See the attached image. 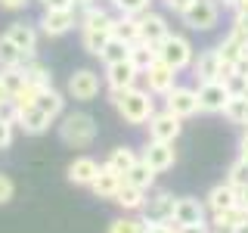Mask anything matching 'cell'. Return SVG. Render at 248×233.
Segmentation results:
<instances>
[{
    "label": "cell",
    "mask_w": 248,
    "mask_h": 233,
    "mask_svg": "<svg viewBox=\"0 0 248 233\" xmlns=\"http://www.w3.org/2000/svg\"><path fill=\"white\" fill-rule=\"evenodd\" d=\"M108 100H112V106L118 109V115H121L127 124H146V121H149V115L155 112L152 93L143 90V87L112 90V93H108Z\"/></svg>",
    "instance_id": "cell-1"
},
{
    "label": "cell",
    "mask_w": 248,
    "mask_h": 233,
    "mask_svg": "<svg viewBox=\"0 0 248 233\" xmlns=\"http://www.w3.org/2000/svg\"><path fill=\"white\" fill-rule=\"evenodd\" d=\"M59 137L65 146H75V150H87V146L96 140V121L87 112H65L59 118Z\"/></svg>",
    "instance_id": "cell-2"
},
{
    "label": "cell",
    "mask_w": 248,
    "mask_h": 233,
    "mask_svg": "<svg viewBox=\"0 0 248 233\" xmlns=\"http://www.w3.org/2000/svg\"><path fill=\"white\" fill-rule=\"evenodd\" d=\"M155 53H158V59L165 62V66H170L174 72H183V68H189L192 59H196V50H192L189 37L174 34V31H170L165 41L155 47Z\"/></svg>",
    "instance_id": "cell-3"
},
{
    "label": "cell",
    "mask_w": 248,
    "mask_h": 233,
    "mask_svg": "<svg viewBox=\"0 0 248 233\" xmlns=\"http://www.w3.org/2000/svg\"><path fill=\"white\" fill-rule=\"evenodd\" d=\"M192 75H196V81H227L230 75H236V66H227V62H220L217 56V50H202L196 59H192Z\"/></svg>",
    "instance_id": "cell-4"
},
{
    "label": "cell",
    "mask_w": 248,
    "mask_h": 233,
    "mask_svg": "<svg viewBox=\"0 0 248 233\" xmlns=\"http://www.w3.org/2000/svg\"><path fill=\"white\" fill-rule=\"evenodd\" d=\"M165 109L168 112H174L177 118H192V115H199V93L196 87H186V84H174L168 93H165Z\"/></svg>",
    "instance_id": "cell-5"
},
{
    "label": "cell",
    "mask_w": 248,
    "mask_h": 233,
    "mask_svg": "<svg viewBox=\"0 0 248 233\" xmlns=\"http://www.w3.org/2000/svg\"><path fill=\"white\" fill-rule=\"evenodd\" d=\"M217 22H220V3L217 0H196L183 13V25L192 31H211Z\"/></svg>",
    "instance_id": "cell-6"
},
{
    "label": "cell",
    "mask_w": 248,
    "mask_h": 233,
    "mask_svg": "<svg viewBox=\"0 0 248 233\" xmlns=\"http://www.w3.org/2000/svg\"><path fill=\"white\" fill-rule=\"evenodd\" d=\"M146 128H149V140H161V143H174V140L180 137V131H183V118H177L174 112L161 109V112H152V115H149Z\"/></svg>",
    "instance_id": "cell-7"
},
{
    "label": "cell",
    "mask_w": 248,
    "mask_h": 233,
    "mask_svg": "<svg viewBox=\"0 0 248 233\" xmlns=\"http://www.w3.org/2000/svg\"><path fill=\"white\" fill-rule=\"evenodd\" d=\"M78 25V13L75 10H44L37 19V31L46 37H62Z\"/></svg>",
    "instance_id": "cell-8"
},
{
    "label": "cell",
    "mask_w": 248,
    "mask_h": 233,
    "mask_svg": "<svg viewBox=\"0 0 248 233\" xmlns=\"http://www.w3.org/2000/svg\"><path fill=\"white\" fill-rule=\"evenodd\" d=\"M65 90H68L72 100H78V103H90V100H96V93H99V75L93 72V68H78L75 75H68Z\"/></svg>",
    "instance_id": "cell-9"
},
{
    "label": "cell",
    "mask_w": 248,
    "mask_h": 233,
    "mask_svg": "<svg viewBox=\"0 0 248 233\" xmlns=\"http://www.w3.org/2000/svg\"><path fill=\"white\" fill-rule=\"evenodd\" d=\"M196 93H199V109H202V112H211V115L223 112L227 100L232 97L230 87H227V81H202Z\"/></svg>",
    "instance_id": "cell-10"
},
{
    "label": "cell",
    "mask_w": 248,
    "mask_h": 233,
    "mask_svg": "<svg viewBox=\"0 0 248 233\" xmlns=\"http://www.w3.org/2000/svg\"><path fill=\"white\" fill-rule=\"evenodd\" d=\"M140 212H143L146 224H168L170 217H174V196H170L168 190H158L143 202Z\"/></svg>",
    "instance_id": "cell-11"
},
{
    "label": "cell",
    "mask_w": 248,
    "mask_h": 233,
    "mask_svg": "<svg viewBox=\"0 0 248 233\" xmlns=\"http://www.w3.org/2000/svg\"><path fill=\"white\" fill-rule=\"evenodd\" d=\"M140 159L149 165L155 174H161V171H168V168H174V162H177V150H174V143H161V140H146V150Z\"/></svg>",
    "instance_id": "cell-12"
},
{
    "label": "cell",
    "mask_w": 248,
    "mask_h": 233,
    "mask_svg": "<svg viewBox=\"0 0 248 233\" xmlns=\"http://www.w3.org/2000/svg\"><path fill=\"white\" fill-rule=\"evenodd\" d=\"M140 78H146V90H149L152 97H165V93L177 84V72L170 66H165L161 59H155Z\"/></svg>",
    "instance_id": "cell-13"
},
{
    "label": "cell",
    "mask_w": 248,
    "mask_h": 233,
    "mask_svg": "<svg viewBox=\"0 0 248 233\" xmlns=\"http://www.w3.org/2000/svg\"><path fill=\"white\" fill-rule=\"evenodd\" d=\"M208 208H205V202H199V199H192V196H180V199H174V227H183V224H208Z\"/></svg>",
    "instance_id": "cell-14"
},
{
    "label": "cell",
    "mask_w": 248,
    "mask_h": 233,
    "mask_svg": "<svg viewBox=\"0 0 248 233\" xmlns=\"http://www.w3.org/2000/svg\"><path fill=\"white\" fill-rule=\"evenodd\" d=\"M137 81H140V68H137L130 59L106 66V84H108V90H127V87H137Z\"/></svg>",
    "instance_id": "cell-15"
},
{
    "label": "cell",
    "mask_w": 248,
    "mask_h": 233,
    "mask_svg": "<svg viewBox=\"0 0 248 233\" xmlns=\"http://www.w3.org/2000/svg\"><path fill=\"white\" fill-rule=\"evenodd\" d=\"M168 34H170V28H168L165 16H158V13H152V10H146L143 16H140V41H143V44L158 47Z\"/></svg>",
    "instance_id": "cell-16"
},
{
    "label": "cell",
    "mask_w": 248,
    "mask_h": 233,
    "mask_svg": "<svg viewBox=\"0 0 248 233\" xmlns=\"http://www.w3.org/2000/svg\"><path fill=\"white\" fill-rule=\"evenodd\" d=\"M239 205V190L232 183H214L205 196V208L208 212H227V208H236Z\"/></svg>",
    "instance_id": "cell-17"
},
{
    "label": "cell",
    "mask_w": 248,
    "mask_h": 233,
    "mask_svg": "<svg viewBox=\"0 0 248 233\" xmlns=\"http://www.w3.org/2000/svg\"><path fill=\"white\" fill-rule=\"evenodd\" d=\"M13 121L19 124L25 134H34V137L37 134H46L50 124H53V118H46L37 106H25V109H19V112H13Z\"/></svg>",
    "instance_id": "cell-18"
},
{
    "label": "cell",
    "mask_w": 248,
    "mask_h": 233,
    "mask_svg": "<svg viewBox=\"0 0 248 233\" xmlns=\"http://www.w3.org/2000/svg\"><path fill=\"white\" fill-rule=\"evenodd\" d=\"M96 174H99V162L93 159V155H78L65 171L68 183H75V186H90L96 181Z\"/></svg>",
    "instance_id": "cell-19"
},
{
    "label": "cell",
    "mask_w": 248,
    "mask_h": 233,
    "mask_svg": "<svg viewBox=\"0 0 248 233\" xmlns=\"http://www.w3.org/2000/svg\"><path fill=\"white\" fill-rule=\"evenodd\" d=\"M124 183V177L118 174V171H112L103 162L99 165V174H96V181L90 183V190H93V196H99V199H112L115 193H118V186Z\"/></svg>",
    "instance_id": "cell-20"
},
{
    "label": "cell",
    "mask_w": 248,
    "mask_h": 233,
    "mask_svg": "<svg viewBox=\"0 0 248 233\" xmlns=\"http://www.w3.org/2000/svg\"><path fill=\"white\" fill-rule=\"evenodd\" d=\"M3 34L10 37V41L19 47V50H25V53H37V34H41V31H37L34 25H25V22H13V25L3 31Z\"/></svg>",
    "instance_id": "cell-21"
},
{
    "label": "cell",
    "mask_w": 248,
    "mask_h": 233,
    "mask_svg": "<svg viewBox=\"0 0 248 233\" xmlns=\"http://www.w3.org/2000/svg\"><path fill=\"white\" fill-rule=\"evenodd\" d=\"M248 212L242 205L236 208H227V212H211V221H208V227H211V233H232L236 230L239 221H245Z\"/></svg>",
    "instance_id": "cell-22"
},
{
    "label": "cell",
    "mask_w": 248,
    "mask_h": 233,
    "mask_svg": "<svg viewBox=\"0 0 248 233\" xmlns=\"http://www.w3.org/2000/svg\"><path fill=\"white\" fill-rule=\"evenodd\" d=\"M34 62V53L19 50L6 34H0V68H16V66H28Z\"/></svg>",
    "instance_id": "cell-23"
},
{
    "label": "cell",
    "mask_w": 248,
    "mask_h": 233,
    "mask_svg": "<svg viewBox=\"0 0 248 233\" xmlns=\"http://www.w3.org/2000/svg\"><path fill=\"white\" fill-rule=\"evenodd\" d=\"M34 106L41 109L46 118H53V121L65 115V97H62V93H59L56 87H46V90H41V93H37V103H34Z\"/></svg>",
    "instance_id": "cell-24"
},
{
    "label": "cell",
    "mask_w": 248,
    "mask_h": 233,
    "mask_svg": "<svg viewBox=\"0 0 248 233\" xmlns=\"http://www.w3.org/2000/svg\"><path fill=\"white\" fill-rule=\"evenodd\" d=\"M214 50H217V56H220V62H227V66H236V62L242 59V56H248V44H245V41H239L232 31L214 47Z\"/></svg>",
    "instance_id": "cell-25"
},
{
    "label": "cell",
    "mask_w": 248,
    "mask_h": 233,
    "mask_svg": "<svg viewBox=\"0 0 248 233\" xmlns=\"http://www.w3.org/2000/svg\"><path fill=\"white\" fill-rule=\"evenodd\" d=\"M223 118L239 128H248V93H232L223 106Z\"/></svg>",
    "instance_id": "cell-26"
},
{
    "label": "cell",
    "mask_w": 248,
    "mask_h": 233,
    "mask_svg": "<svg viewBox=\"0 0 248 233\" xmlns=\"http://www.w3.org/2000/svg\"><path fill=\"white\" fill-rule=\"evenodd\" d=\"M124 183H130V186H137V190L149 193L152 186H155V171L146 165L143 159H137V162H134V168L124 174Z\"/></svg>",
    "instance_id": "cell-27"
},
{
    "label": "cell",
    "mask_w": 248,
    "mask_h": 233,
    "mask_svg": "<svg viewBox=\"0 0 248 233\" xmlns=\"http://www.w3.org/2000/svg\"><path fill=\"white\" fill-rule=\"evenodd\" d=\"M112 37H118V41L134 47L140 41V16H115Z\"/></svg>",
    "instance_id": "cell-28"
},
{
    "label": "cell",
    "mask_w": 248,
    "mask_h": 233,
    "mask_svg": "<svg viewBox=\"0 0 248 233\" xmlns=\"http://www.w3.org/2000/svg\"><path fill=\"white\" fill-rule=\"evenodd\" d=\"M112 202L118 208H124V212H140V208H143V202H146V193L137 190V186H130V183H121L118 193L112 196Z\"/></svg>",
    "instance_id": "cell-29"
},
{
    "label": "cell",
    "mask_w": 248,
    "mask_h": 233,
    "mask_svg": "<svg viewBox=\"0 0 248 233\" xmlns=\"http://www.w3.org/2000/svg\"><path fill=\"white\" fill-rule=\"evenodd\" d=\"M140 159L137 150H130V146H115L112 152H108V159H106V165L112 168V171H118V174L124 177L130 168H134V162Z\"/></svg>",
    "instance_id": "cell-30"
},
{
    "label": "cell",
    "mask_w": 248,
    "mask_h": 233,
    "mask_svg": "<svg viewBox=\"0 0 248 233\" xmlns=\"http://www.w3.org/2000/svg\"><path fill=\"white\" fill-rule=\"evenodd\" d=\"M25 68V81L28 84H34L37 90H46V87H53V75H50V68L44 66V62H28V66H22Z\"/></svg>",
    "instance_id": "cell-31"
},
{
    "label": "cell",
    "mask_w": 248,
    "mask_h": 233,
    "mask_svg": "<svg viewBox=\"0 0 248 233\" xmlns=\"http://www.w3.org/2000/svg\"><path fill=\"white\" fill-rule=\"evenodd\" d=\"M158 59V53H155V47L152 44H143V41H137L134 47H130V62L140 68V75L146 72V68L152 66V62Z\"/></svg>",
    "instance_id": "cell-32"
},
{
    "label": "cell",
    "mask_w": 248,
    "mask_h": 233,
    "mask_svg": "<svg viewBox=\"0 0 248 233\" xmlns=\"http://www.w3.org/2000/svg\"><path fill=\"white\" fill-rule=\"evenodd\" d=\"M99 59H103L106 66H112V62H124V59H130V44L118 41V37H108V44L103 47Z\"/></svg>",
    "instance_id": "cell-33"
},
{
    "label": "cell",
    "mask_w": 248,
    "mask_h": 233,
    "mask_svg": "<svg viewBox=\"0 0 248 233\" xmlns=\"http://www.w3.org/2000/svg\"><path fill=\"white\" fill-rule=\"evenodd\" d=\"M108 37H112L108 31H81V44H84V50H87L90 56H99V53H103Z\"/></svg>",
    "instance_id": "cell-34"
},
{
    "label": "cell",
    "mask_w": 248,
    "mask_h": 233,
    "mask_svg": "<svg viewBox=\"0 0 248 233\" xmlns=\"http://www.w3.org/2000/svg\"><path fill=\"white\" fill-rule=\"evenodd\" d=\"M108 233H146V221L143 217H115L112 224H108Z\"/></svg>",
    "instance_id": "cell-35"
},
{
    "label": "cell",
    "mask_w": 248,
    "mask_h": 233,
    "mask_svg": "<svg viewBox=\"0 0 248 233\" xmlns=\"http://www.w3.org/2000/svg\"><path fill=\"white\" fill-rule=\"evenodd\" d=\"M152 0H108V6H112L118 16H143L149 10Z\"/></svg>",
    "instance_id": "cell-36"
},
{
    "label": "cell",
    "mask_w": 248,
    "mask_h": 233,
    "mask_svg": "<svg viewBox=\"0 0 248 233\" xmlns=\"http://www.w3.org/2000/svg\"><path fill=\"white\" fill-rule=\"evenodd\" d=\"M227 183H232L236 190L248 183V159H242V155H239V159L232 162V165H230V171H227Z\"/></svg>",
    "instance_id": "cell-37"
},
{
    "label": "cell",
    "mask_w": 248,
    "mask_h": 233,
    "mask_svg": "<svg viewBox=\"0 0 248 233\" xmlns=\"http://www.w3.org/2000/svg\"><path fill=\"white\" fill-rule=\"evenodd\" d=\"M13 137H16V121L10 115H0V150H6L13 143Z\"/></svg>",
    "instance_id": "cell-38"
},
{
    "label": "cell",
    "mask_w": 248,
    "mask_h": 233,
    "mask_svg": "<svg viewBox=\"0 0 248 233\" xmlns=\"http://www.w3.org/2000/svg\"><path fill=\"white\" fill-rule=\"evenodd\" d=\"M13 196H16V183L6 174H0V205H6Z\"/></svg>",
    "instance_id": "cell-39"
},
{
    "label": "cell",
    "mask_w": 248,
    "mask_h": 233,
    "mask_svg": "<svg viewBox=\"0 0 248 233\" xmlns=\"http://www.w3.org/2000/svg\"><path fill=\"white\" fill-rule=\"evenodd\" d=\"M44 10H75L78 0H37Z\"/></svg>",
    "instance_id": "cell-40"
},
{
    "label": "cell",
    "mask_w": 248,
    "mask_h": 233,
    "mask_svg": "<svg viewBox=\"0 0 248 233\" xmlns=\"http://www.w3.org/2000/svg\"><path fill=\"white\" fill-rule=\"evenodd\" d=\"M161 3H165V10H170V13H177V16H183V13L189 10L192 3H196V0H161Z\"/></svg>",
    "instance_id": "cell-41"
},
{
    "label": "cell",
    "mask_w": 248,
    "mask_h": 233,
    "mask_svg": "<svg viewBox=\"0 0 248 233\" xmlns=\"http://www.w3.org/2000/svg\"><path fill=\"white\" fill-rule=\"evenodd\" d=\"M28 3H31V0H0V10H10V13H19V10H25Z\"/></svg>",
    "instance_id": "cell-42"
},
{
    "label": "cell",
    "mask_w": 248,
    "mask_h": 233,
    "mask_svg": "<svg viewBox=\"0 0 248 233\" xmlns=\"http://www.w3.org/2000/svg\"><path fill=\"white\" fill-rule=\"evenodd\" d=\"M146 233H177V227H174V221H168V224H146Z\"/></svg>",
    "instance_id": "cell-43"
},
{
    "label": "cell",
    "mask_w": 248,
    "mask_h": 233,
    "mask_svg": "<svg viewBox=\"0 0 248 233\" xmlns=\"http://www.w3.org/2000/svg\"><path fill=\"white\" fill-rule=\"evenodd\" d=\"M10 100H13L10 87H6V84L0 81V112H3V115H6V109H10Z\"/></svg>",
    "instance_id": "cell-44"
},
{
    "label": "cell",
    "mask_w": 248,
    "mask_h": 233,
    "mask_svg": "<svg viewBox=\"0 0 248 233\" xmlns=\"http://www.w3.org/2000/svg\"><path fill=\"white\" fill-rule=\"evenodd\" d=\"M177 233H211L208 224H183V227H177Z\"/></svg>",
    "instance_id": "cell-45"
},
{
    "label": "cell",
    "mask_w": 248,
    "mask_h": 233,
    "mask_svg": "<svg viewBox=\"0 0 248 233\" xmlns=\"http://www.w3.org/2000/svg\"><path fill=\"white\" fill-rule=\"evenodd\" d=\"M239 155H242V159H248V128L242 131V137H239Z\"/></svg>",
    "instance_id": "cell-46"
},
{
    "label": "cell",
    "mask_w": 248,
    "mask_h": 233,
    "mask_svg": "<svg viewBox=\"0 0 248 233\" xmlns=\"http://www.w3.org/2000/svg\"><path fill=\"white\" fill-rule=\"evenodd\" d=\"M239 205H242L245 212H248V183H245V186H239Z\"/></svg>",
    "instance_id": "cell-47"
},
{
    "label": "cell",
    "mask_w": 248,
    "mask_h": 233,
    "mask_svg": "<svg viewBox=\"0 0 248 233\" xmlns=\"http://www.w3.org/2000/svg\"><path fill=\"white\" fill-rule=\"evenodd\" d=\"M232 233H248V217H245V221H239V224H236V230H232Z\"/></svg>",
    "instance_id": "cell-48"
},
{
    "label": "cell",
    "mask_w": 248,
    "mask_h": 233,
    "mask_svg": "<svg viewBox=\"0 0 248 233\" xmlns=\"http://www.w3.org/2000/svg\"><path fill=\"white\" fill-rule=\"evenodd\" d=\"M90 3H99V0H78V6H90Z\"/></svg>",
    "instance_id": "cell-49"
},
{
    "label": "cell",
    "mask_w": 248,
    "mask_h": 233,
    "mask_svg": "<svg viewBox=\"0 0 248 233\" xmlns=\"http://www.w3.org/2000/svg\"><path fill=\"white\" fill-rule=\"evenodd\" d=\"M223 6H232V10H236V6H239V0H223Z\"/></svg>",
    "instance_id": "cell-50"
}]
</instances>
